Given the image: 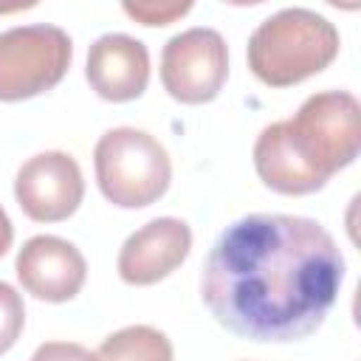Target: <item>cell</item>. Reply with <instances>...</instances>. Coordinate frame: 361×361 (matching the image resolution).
I'll return each instance as SVG.
<instances>
[{
    "mask_svg": "<svg viewBox=\"0 0 361 361\" xmlns=\"http://www.w3.org/2000/svg\"><path fill=\"white\" fill-rule=\"evenodd\" d=\"M14 197L37 223L68 220L85 197V178L76 158L59 149L37 152L17 169Z\"/></svg>",
    "mask_w": 361,
    "mask_h": 361,
    "instance_id": "52a82bcc",
    "label": "cell"
},
{
    "mask_svg": "<svg viewBox=\"0 0 361 361\" xmlns=\"http://www.w3.org/2000/svg\"><path fill=\"white\" fill-rule=\"evenodd\" d=\"M341 48L336 25L302 6L265 17L248 37V68L268 87H290L324 71Z\"/></svg>",
    "mask_w": 361,
    "mask_h": 361,
    "instance_id": "3957f363",
    "label": "cell"
},
{
    "mask_svg": "<svg viewBox=\"0 0 361 361\" xmlns=\"http://www.w3.org/2000/svg\"><path fill=\"white\" fill-rule=\"evenodd\" d=\"M189 8L192 3H124V14L138 20L141 25H169Z\"/></svg>",
    "mask_w": 361,
    "mask_h": 361,
    "instance_id": "4fadbf2b",
    "label": "cell"
},
{
    "mask_svg": "<svg viewBox=\"0 0 361 361\" xmlns=\"http://www.w3.org/2000/svg\"><path fill=\"white\" fill-rule=\"evenodd\" d=\"M11 240H14V228H11V220H8L6 209L0 206V257L11 248Z\"/></svg>",
    "mask_w": 361,
    "mask_h": 361,
    "instance_id": "9a60e30c",
    "label": "cell"
},
{
    "mask_svg": "<svg viewBox=\"0 0 361 361\" xmlns=\"http://www.w3.org/2000/svg\"><path fill=\"white\" fill-rule=\"evenodd\" d=\"M31 361H96L93 353L76 341H45L34 350Z\"/></svg>",
    "mask_w": 361,
    "mask_h": 361,
    "instance_id": "5bb4252c",
    "label": "cell"
},
{
    "mask_svg": "<svg viewBox=\"0 0 361 361\" xmlns=\"http://www.w3.org/2000/svg\"><path fill=\"white\" fill-rule=\"evenodd\" d=\"M192 248V228L178 217H155L133 231L118 251V276L127 285H155L169 276Z\"/></svg>",
    "mask_w": 361,
    "mask_h": 361,
    "instance_id": "9c48e42d",
    "label": "cell"
},
{
    "mask_svg": "<svg viewBox=\"0 0 361 361\" xmlns=\"http://www.w3.org/2000/svg\"><path fill=\"white\" fill-rule=\"evenodd\" d=\"M85 76L104 102H133L149 82V51L130 34H104L87 51Z\"/></svg>",
    "mask_w": 361,
    "mask_h": 361,
    "instance_id": "30bf717a",
    "label": "cell"
},
{
    "mask_svg": "<svg viewBox=\"0 0 361 361\" xmlns=\"http://www.w3.org/2000/svg\"><path fill=\"white\" fill-rule=\"evenodd\" d=\"M228 76V48L214 28H186L161 51L164 90L183 104H206L217 99Z\"/></svg>",
    "mask_w": 361,
    "mask_h": 361,
    "instance_id": "8992f818",
    "label": "cell"
},
{
    "mask_svg": "<svg viewBox=\"0 0 361 361\" xmlns=\"http://www.w3.org/2000/svg\"><path fill=\"white\" fill-rule=\"evenodd\" d=\"M73 59L71 37L51 23L0 31V102H23L62 82Z\"/></svg>",
    "mask_w": 361,
    "mask_h": 361,
    "instance_id": "5b68a950",
    "label": "cell"
},
{
    "mask_svg": "<svg viewBox=\"0 0 361 361\" xmlns=\"http://www.w3.org/2000/svg\"><path fill=\"white\" fill-rule=\"evenodd\" d=\"M344 257L330 231L296 214H248L226 226L203 265L200 296L228 333L299 341L338 299Z\"/></svg>",
    "mask_w": 361,
    "mask_h": 361,
    "instance_id": "6da1fadb",
    "label": "cell"
},
{
    "mask_svg": "<svg viewBox=\"0 0 361 361\" xmlns=\"http://www.w3.org/2000/svg\"><path fill=\"white\" fill-rule=\"evenodd\" d=\"M23 327H25L23 296L8 282H0V355L17 344Z\"/></svg>",
    "mask_w": 361,
    "mask_h": 361,
    "instance_id": "7c38bea8",
    "label": "cell"
},
{
    "mask_svg": "<svg viewBox=\"0 0 361 361\" xmlns=\"http://www.w3.org/2000/svg\"><path fill=\"white\" fill-rule=\"evenodd\" d=\"M361 152V104L347 90H322L293 118L268 124L254 144L259 180L279 195L319 192Z\"/></svg>",
    "mask_w": 361,
    "mask_h": 361,
    "instance_id": "7a4b0ae2",
    "label": "cell"
},
{
    "mask_svg": "<svg viewBox=\"0 0 361 361\" xmlns=\"http://www.w3.org/2000/svg\"><path fill=\"white\" fill-rule=\"evenodd\" d=\"M93 358L96 361H175V353L166 333L149 324H130L110 333L99 344Z\"/></svg>",
    "mask_w": 361,
    "mask_h": 361,
    "instance_id": "8fae6325",
    "label": "cell"
},
{
    "mask_svg": "<svg viewBox=\"0 0 361 361\" xmlns=\"http://www.w3.org/2000/svg\"><path fill=\"white\" fill-rule=\"evenodd\" d=\"M14 271L31 296L54 305L73 299L87 279V262L82 251L54 234H37L23 243Z\"/></svg>",
    "mask_w": 361,
    "mask_h": 361,
    "instance_id": "ba28073f",
    "label": "cell"
},
{
    "mask_svg": "<svg viewBox=\"0 0 361 361\" xmlns=\"http://www.w3.org/2000/svg\"><path fill=\"white\" fill-rule=\"evenodd\" d=\"M93 164L102 195L121 209L155 203L172 180V161L164 144L135 127L107 130L93 149Z\"/></svg>",
    "mask_w": 361,
    "mask_h": 361,
    "instance_id": "277c9868",
    "label": "cell"
}]
</instances>
